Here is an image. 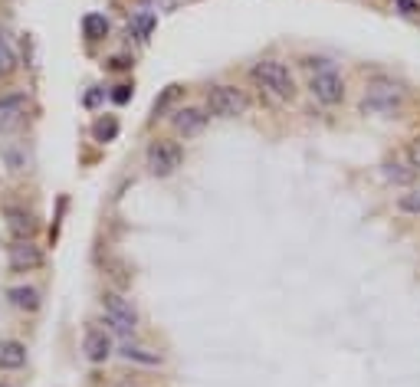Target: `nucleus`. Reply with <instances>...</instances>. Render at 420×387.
Here are the masks:
<instances>
[{
	"mask_svg": "<svg viewBox=\"0 0 420 387\" xmlns=\"http://www.w3.org/2000/svg\"><path fill=\"white\" fill-rule=\"evenodd\" d=\"M250 75H253L263 89L270 92L272 99H279V102H289V99L296 95V79H292V73H289V66H283L279 60L256 62Z\"/></svg>",
	"mask_w": 420,
	"mask_h": 387,
	"instance_id": "nucleus-1",
	"label": "nucleus"
},
{
	"mask_svg": "<svg viewBox=\"0 0 420 387\" xmlns=\"http://www.w3.org/2000/svg\"><path fill=\"white\" fill-rule=\"evenodd\" d=\"M361 105L364 112H375V115H397L404 108V89L394 79H371Z\"/></svg>",
	"mask_w": 420,
	"mask_h": 387,
	"instance_id": "nucleus-2",
	"label": "nucleus"
},
{
	"mask_svg": "<svg viewBox=\"0 0 420 387\" xmlns=\"http://www.w3.org/2000/svg\"><path fill=\"white\" fill-rule=\"evenodd\" d=\"M180 161H184V148H180L178 141H171V138L151 141L148 154H145V164H148V171L154 178H171L180 167Z\"/></svg>",
	"mask_w": 420,
	"mask_h": 387,
	"instance_id": "nucleus-3",
	"label": "nucleus"
},
{
	"mask_svg": "<svg viewBox=\"0 0 420 387\" xmlns=\"http://www.w3.org/2000/svg\"><path fill=\"white\" fill-rule=\"evenodd\" d=\"M246 108H250V99L237 86H213L207 92V112L217 119H237V115H246Z\"/></svg>",
	"mask_w": 420,
	"mask_h": 387,
	"instance_id": "nucleus-4",
	"label": "nucleus"
},
{
	"mask_svg": "<svg viewBox=\"0 0 420 387\" xmlns=\"http://www.w3.org/2000/svg\"><path fill=\"white\" fill-rule=\"evenodd\" d=\"M102 309H105V318H108V328L112 331H119L121 338H128V335H135L138 328V315L132 309V302L119 292H105L102 296Z\"/></svg>",
	"mask_w": 420,
	"mask_h": 387,
	"instance_id": "nucleus-5",
	"label": "nucleus"
},
{
	"mask_svg": "<svg viewBox=\"0 0 420 387\" xmlns=\"http://www.w3.org/2000/svg\"><path fill=\"white\" fill-rule=\"evenodd\" d=\"M309 89H312V95L318 99V102L329 105V108L345 99V82H342V75L335 73V69H329V66H322V69L312 75Z\"/></svg>",
	"mask_w": 420,
	"mask_h": 387,
	"instance_id": "nucleus-6",
	"label": "nucleus"
},
{
	"mask_svg": "<svg viewBox=\"0 0 420 387\" xmlns=\"http://www.w3.org/2000/svg\"><path fill=\"white\" fill-rule=\"evenodd\" d=\"M23 121H27V95L23 92L0 95V132H16Z\"/></svg>",
	"mask_w": 420,
	"mask_h": 387,
	"instance_id": "nucleus-7",
	"label": "nucleus"
},
{
	"mask_svg": "<svg viewBox=\"0 0 420 387\" xmlns=\"http://www.w3.org/2000/svg\"><path fill=\"white\" fill-rule=\"evenodd\" d=\"M7 263L14 272H30L43 263V253H40V246H33V239H14L7 246Z\"/></svg>",
	"mask_w": 420,
	"mask_h": 387,
	"instance_id": "nucleus-8",
	"label": "nucleus"
},
{
	"mask_svg": "<svg viewBox=\"0 0 420 387\" xmlns=\"http://www.w3.org/2000/svg\"><path fill=\"white\" fill-rule=\"evenodd\" d=\"M171 125H174V132L178 134H200L204 132V125H207V115L200 112V108H178L174 115H171Z\"/></svg>",
	"mask_w": 420,
	"mask_h": 387,
	"instance_id": "nucleus-9",
	"label": "nucleus"
},
{
	"mask_svg": "<svg viewBox=\"0 0 420 387\" xmlns=\"http://www.w3.org/2000/svg\"><path fill=\"white\" fill-rule=\"evenodd\" d=\"M82 351L89 357L92 364H102L105 357L112 355V342H108V335H105L102 328H89L86 331V342H82Z\"/></svg>",
	"mask_w": 420,
	"mask_h": 387,
	"instance_id": "nucleus-10",
	"label": "nucleus"
},
{
	"mask_svg": "<svg viewBox=\"0 0 420 387\" xmlns=\"http://www.w3.org/2000/svg\"><path fill=\"white\" fill-rule=\"evenodd\" d=\"M417 174H420V171L410 164V158H407V154L384 161V178H388L390 184H407V187H410V184L417 180Z\"/></svg>",
	"mask_w": 420,
	"mask_h": 387,
	"instance_id": "nucleus-11",
	"label": "nucleus"
},
{
	"mask_svg": "<svg viewBox=\"0 0 420 387\" xmlns=\"http://www.w3.org/2000/svg\"><path fill=\"white\" fill-rule=\"evenodd\" d=\"M7 230H10V237L14 239H33V233H36V220H33L27 210L10 207L7 210Z\"/></svg>",
	"mask_w": 420,
	"mask_h": 387,
	"instance_id": "nucleus-12",
	"label": "nucleus"
},
{
	"mask_svg": "<svg viewBox=\"0 0 420 387\" xmlns=\"http://www.w3.org/2000/svg\"><path fill=\"white\" fill-rule=\"evenodd\" d=\"M0 161L14 174H20V171H27V148L20 141H0Z\"/></svg>",
	"mask_w": 420,
	"mask_h": 387,
	"instance_id": "nucleus-13",
	"label": "nucleus"
},
{
	"mask_svg": "<svg viewBox=\"0 0 420 387\" xmlns=\"http://www.w3.org/2000/svg\"><path fill=\"white\" fill-rule=\"evenodd\" d=\"M27 364V348L20 342H0V368L7 371H16Z\"/></svg>",
	"mask_w": 420,
	"mask_h": 387,
	"instance_id": "nucleus-14",
	"label": "nucleus"
},
{
	"mask_svg": "<svg viewBox=\"0 0 420 387\" xmlns=\"http://www.w3.org/2000/svg\"><path fill=\"white\" fill-rule=\"evenodd\" d=\"M7 298H10V305L23 309V312L40 309V292H36L33 285H16V289H10V292H7Z\"/></svg>",
	"mask_w": 420,
	"mask_h": 387,
	"instance_id": "nucleus-15",
	"label": "nucleus"
},
{
	"mask_svg": "<svg viewBox=\"0 0 420 387\" xmlns=\"http://www.w3.org/2000/svg\"><path fill=\"white\" fill-rule=\"evenodd\" d=\"M121 357H125V361H135V364H148V368H158V364H161V355L145 351V348H135V344H125V348H121Z\"/></svg>",
	"mask_w": 420,
	"mask_h": 387,
	"instance_id": "nucleus-16",
	"label": "nucleus"
},
{
	"mask_svg": "<svg viewBox=\"0 0 420 387\" xmlns=\"http://www.w3.org/2000/svg\"><path fill=\"white\" fill-rule=\"evenodd\" d=\"M82 33L89 36V40H102L105 33H108V20L102 14H86L82 16Z\"/></svg>",
	"mask_w": 420,
	"mask_h": 387,
	"instance_id": "nucleus-17",
	"label": "nucleus"
},
{
	"mask_svg": "<svg viewBox=\"0 0 420 387\" xmlns=\"http://www.w3.org/2000/svg\"><path fill=\"white\" fill-rule=\"evenodd\" d=\"M154 23H158V16L148 14V10H145V14H135V16H132V30H135V36L141 40V43H145V40H151V33H154Z\"/></svg>",
	"mask_w": 420,
	"mask_h": 387,
	"instance_id": "nucleus-18",
	"label": "nucleus"
},
{
	"mask_svg": "<svg viewBox=\"0 0 420 387\" xmlns=\"http://www.w3.org/2000/svg\"><path fill=\"white\" fill-rule=\"evenodd\" d=\"M92 134H95L99 141H112V138L119 134V119H115V115H105V119H99L95 125H92Z\"/></svg>",
	"mask_w": 420,
	"mask_h": 387,
	"instance_id": "nucleus-19",
	"label": "nucleus"
},
{
	"mask_svg": "<svg viewBox=\"0 0 420 387\" xmlns=\"http://www.w3.org/2000/svg\"><path fill=\"white\" fill-rule=\"evenodd\" d=\"M16 69V49L10 46V40L7 36H0V73H14Z\"/></svg>",
	"mask_w": 420,
	"mask_h": 387,
	"instance_id": "nucleus-20",
	"label": "nucleus"
},
{
	"mask_svg": "<svg viewBox=\"0 0 420 387\" xmlns=\"http://www.w3.org/2000/svg\"><path fill=\"white\" fill-rule=\"evenodd\" d=\"M397 210L420 217V187H410L407 194H401V197H397Z\"/></svg>",
	"mask_w": 420,
	"mask_h": 387,
	"instance_id": "nucleus-21",
	"label": "nucleus"
},
{
	"mask_svg": "<svg viewBox=\"0 0 420 387\" xmlns=\"http://www.w3.org/2000/svg\"><path fill=\"white\" fill-rule=\"evenodd\" d=\"M180 95V86H167L165 92H161V99H154V115H161V112H165L167 105L174 102V99H178Z\"/></svg>",
	"mask_w": 420,
	"mask_h": 387,
	"instance_id": "nucleus-22",
	"label": "nucleus"
},
{
	"mask_svg": "<svg viewBox=\"0 0 420 387\" xmlns=\"http://www.w3.org/2000/svg\"><path fill=\"white\" fill-rule=\"evenodd\" d=\"M394 3H397V10H401L404 16H417L420 14V3H417V0H394Z\"/></svg>",
	"mask_w": 420,
	"mask_h": 387,
	"instance_id": "nucleus-23",
	"label": "nucleus"
},
{
	"mask_svg": "<svg viewBox=\"0 0 420 387\" xmlns=\"http://www.w3.org/2000/svg\"><path fill=\"white\" fill-rule=\"evenodd\" d=\"M407 158H410V164H414V167H417L420 171V138H414V141H410V145H407V151H404Z\"/></svg>",
	"mask_w": 420,
	"mask_h": 387,
	"instance_id": "nucleus-24",
	"label": "nucleus"
},
{
	"mask_svg": "<svg viewBox=\"0 0 420 387\" xmlns=\"http://www.w3.org/2000/svg\"><path fill=\"white\" fill-rule=\"evenodd\" d=\"M128 99H132V86H115V89H112V102L125 105Z\"/></svg>",
	"mask_w": 420,
	"mask_h": 387,
	"instance_id": "nucleus-25",
	"label": "nucleus"
},
{
	"mask_svg": "<svg viewBox=\"0 0 420 387\" xmlns=\"http://www.w3.org/2000/svg\"><path fill=\"white\" fill-rule=\"evenodd\" d=\"M99 99H102V92H89V95H86V105H89V108H92V105L99 102Z\"/></svg>",
	"mask_w": 420,
	"mask_h": 387,
	"instance_id": "nucleus-26",
	"label": "nucleus"
},
{
	"mask_svg": "<svg viewBox=\"0 0 420 387\" xmlns=\"http://www.w3.org/2000/svg\"><path fill=\"white\" fill-rule=\"evenodd\" d=\"M0 387H3V384H0Z\"/></svg>",
	"mask_w": 420,
	"mask_h": 387,
	"instance_id": "nucleus-27",
	"label": "nucleus"
}]
</instances>
